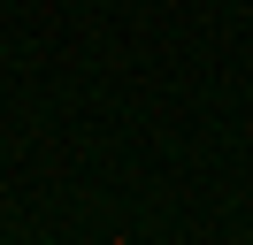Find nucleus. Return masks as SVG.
Returning <instances> with one entry per match:
<instances>
[]
</instances>
